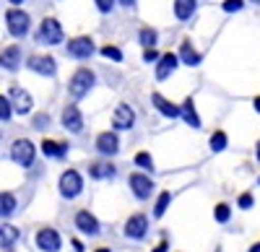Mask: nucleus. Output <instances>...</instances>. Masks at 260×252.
<instances>
[{
  "instance_id": "obj_34",
  "label": "nucleus",
  "mask_w": 260,
  "mask_h": 252,
  "mask_svg": "<svg viewBox=\"0 0 260 252\" xmlns=\"http://www.w3.org/2000/svg\"><path fill=\"white\" fill-rule=\"evenodd\" d=\"M96 3V8L102 11V13H110L112 8H115V0H94Z\"/></svg>"
},
{
  "instance_id": "obj_20",
  "label": "nucleus",
  "mask_w": 260,
  "mask_h": 252,
  "mask_svg": "<svg viewBox=\"0 0 260 252\" xmlns=\"http://www.w3.org/2000/svg\"><path fill=\"white\" fill-rule=\"evenodd\" d=\"M42 151H45V156H50V159H62L65 154H68V146L60 143V140H42Z\"/></svg>"
},
{
  "instance_id": "obj_12",
  "label": "nucleus",
  "mask_w": 260,
  "mask_h": 252,
  "mask_svg": "<svg viewBox=\"0 0 260 252\" xmlns=\"http://www.w3.org/2000/svg\"><path fill=\"white\" fill-rule=\"evenodd\" d=\"M177 65H180V55H172V52L161 55V57L156 60V78H159V81H167L172 73L177 70Z\"/></svg>"
},
{
  "instance_id": "obj_36",
  "label": "nucleus",
  "mask_w": 260,
  "mask_h": 252,
  "mask_svg": "<svg viewBox=\"0 0 260 252\" xmlns=\"http://www.w3.org/2000/svg\"><path fill=\"white\" fill-rule=\"evenodd\" d=\"M45 125H50V117H47V115H37V117H34V128H37V130H42Z\"/></svg>"
},
{
  "instance_id": "obj_2",
  "label": "nucleus",
  "mask_w": 260,
  "mask_h": 252,
  "mask_svg": "<svg viewBox=\"0 0 260 252\" xmlns=\"http://www.w3.org/2000/svg\"><path fill=\"white\" fill-rule=\"evenodd\" d=\"M6 26L13 37H26L29 29H31V18L26 11H18V8H11L6 13Z\"/></svg>"
},
{
  "instance_id": "obj_21",
  "label": "nucleus",
  "mask_w": 260,
  "mask_h": 252,
  "mask_svg": "<svg viewBox=\"0 0 260 252\" xmlns=\"http://www.w3.org/2000/svg\"><path fill=\"white\" fill-rule=\"evenodd\" d=\"M195 8H198V0H175V16H177L180 21L192 18Z\"/></svg>"
},
{
  "instance_id": "obj_14",
  "label": "nucleus",
  "mask_w": 260,
  "mask_h": 252,
  "mask_svg": "<svg viewBox=\"0 0 260 252\" xmlns=\"http://www.w3.org/2000/svg\"><path fill=\"white\" fill-rule=\"evenodd\" d=\"M62 125H65V130H71V133H81L83 130V117H81L76 104H68V107L62 110Z\"/></svg>"
},
{
  "instance_id": "obj_40",
  "label": "nucleus",
  "mask_w": 260,
  "mask_h": 252,
  "mask_svg": "<svg viewBox=\"0 0 260 252\" xmlns=\"http://www.w3.org/2000/svg\"><path fill=\"white\" fill-rule=\"evenodd\" d=\"M73 247H76V252H83V244H81L78 239H73Z\"/></svg>"
},
{
  "instance_id": "obj_46",
  "label": "nucleus",
  "mask_w": 260,
  "mask_h": 252,
  "mask_svg": "<svg viewBox=\"0 0 260 252\" xmlns=\"http://www.w3.org/2000/svg\"><path fill=\"white\" fill-rule=\"evenodd\" d=\"M3 252H13V247H6V249H3Z\"/></svg>"
},
{
  "instance_id": "obj_29",
  "label": "nucleus",
  "mask_w": 260,
  "mask_h": 252,
  "mask_svg": "<svg viewBox=\"0 0 260 252\" xmlns=\"http://www.w3.org/2000/svg\"><path fill=\"white\" fill-rule=\"evenodd\" d=\"M169 200H172V195H169V193H161V195H159V200H156V208H154V216H156V219H161V216L167 213Z\"/></svg>"
},
{
  "instance_id": "obj_4",
  "label": "nucleus",
  "mask_w": 260,
  "mask_h": 252,
  "mask_svg": "<svg viewBox=\"0 0 260 252\" xmlns=\"http://www.w3.org/2000/svg\"><path fill=\"white\" fill-rule=\"evenodd\" d=\"M37 42H39V45H60V42H62V26L57 24L55 18H45L39 24Z\"/></svg>"
},
{
  "instance_id": "obj_47",
  "label": "nucleus",
  "mask_w": 260,
  "mask_h": 252,
  "mask_svg": "<svg viewBox=\"0 0 260 252\" xmlns=\"http://www.w3.org/2000/svg\"><path fill=\"white\" fill-rule=\"evenodd\" d=\"M255 3H260V0H255Z\"/></svg>"
},
{
  "instance_id": "obj_24",
  "label": "nucleus",
  "mask_w": 260,
  "mask_h": 252,
  "mask_svg": "<svg viewBox=\"0 0 260 252\" xmlns=\"http://www.w3.org/2000/svg\"><path fill=\"white\" fill-rule=\"evenodd\" d=\"M18 242V229L16 226H8V224H0V247H13Z\"/></svg>"
},
{
  "instance_id": "obj_13",
  "label": "nucleus",
  "mask_w": 260,
  "mask_h": 252,
  "mask_svg": "<svg viewBox=\"0 0 260 252\" xmlns=\"http://www.w3.org/2000/svg\"><path fill=\"white\" fill-rule=\"evenodd\" d=\"M112 125L117 130H130L136 125V112L127 107V104H117L115 110V117H112Z\"/></svg>"
},
{
  "instance_id": "obj_9",
  "label": "nucleus",
  "mask_w": 260,
  "mask_h": 252,
  "mask_svg": "<svg viewBox=\"0 0 260 252\" xmlns=\"http://www.w3.org/2000/svg\"><path fill=\"white\" fill-rule=\"evenodd\" d=\"M11 104H13V112L29 115L31 107H34V99H31V94H26L21 86H13V89H11Z\"/></svg>"
},
{
  "instance_id": "obj_3",
  "label": "nucleus",
  "mask_w": 260,
  "mask_h": 252,
  "mask_svg": "<svg viewBox=\"0 0 260 252\" xmlns=\"http://www.w3.org/2000/svg\"><path fill=\"white\" fill-rule=\"evenodd\" d=\"M34 156H37V149H34L31 140H26V138L13 140V146H11V159H13L18 166H31V164H34Z\"/></svg>"
},
{
  "instance_id": "obj_42",
  "label": "nucleus",
  "mask_w": 260,
  "mask_h": 252,
  "mask_svg": "<svg viewBox=\"0 0 260 252\" xmlns=\"http://www.w3.org/2000/svg\"><path fill=\"white\" fill-rule=\"evenodd\" d=\"M250 252H260V242H257V244H252V247H250Z\"/></svg>"
},
{
  "instance_id": "obj_11",
  "label": "nucleus",
  "mask_w": 260,
  "mask_h": 252,
  "mask_svg": "<svg viewBox=\"0 0 260 252\" xmlns=\"http://www.w3.org/2000/svg\"><path fill=\"white\" fill-rule=\"evenodd\" d=\"M146 232H148V219L146 216H130L127 221H125V237H130V239H143L146 237Z\"/></svg>"
},
{
  "instance_id": "obj_22",
  "label": "nucleus",
  "mask_w": 260,
  "mask_h": 252,
  "mask_svg": "<svg viewBox=\"0 0 260 252\" xmlns=\"http://www.w3.org/2000/svg\"><path fill=\"white\" fill-rule=\"evenodd\" d=\"M16 195L13 193H0V219H11L16 213Z\"/></svg>"
},
{
  "instance_id": "obj_6",
  "label": "nucleus",
  "mask_w": 260,
  "mask_h": 252,
  "mask_svg": "<svg viewBox=\"0 0 260 252\" xmlns=\"http://www.w3.org/2000/svg\"><path fill=\"white\" fill-rule=\"evenodd\" d=\"M26 68L34 70V73H39V76H55L57 73V62L50 55H31L26 60Z\"/></svg>"
},
{
  "instance_id": "obj_25",
  "label": "nucleus",
  "mask_w": 260,
  "mask_h": 252,
  "mask_svg": "<svg viewBox=\"0 0 260 252\" xmlns=\"http://www.w3.org/2000/svg\"><path fill=\"white\" fill-rule=\"evenodd\" d=\"M180 60L185 62V65H198V62H201V55L192 50L190 42H182V47H180Z\"/></svg>"
},
{
  "instance_id": "obj_7",
  "label": "nucleus",
  "mask_w": 260,
  "mask_h": 252,
  "mask_svg": "<svg viewBox=\"0 0 260 252\" xmlns=\"http://www.w3.org/2000/svg\"><path fill=\"white\" fill-rule=\"evenodd\" d=\"M65 50H68V55L76 57V60H89L94 55V42L89 37H76V39L68 42V47H65Z\"/></svg>"
},
{
  "instance_id": "obj_19",
  "label": "nucleus",
  "mask_w": 260,
  "mask_h": 252,
  "mask_svg": "<svg viewBox=\"0 0 260 252\" xmlns=\"http://www.w3.org/2000/svg\"><path fill=\"white\" fill-rule=\"evenodd\" d=\"M115 174H117V169L110 161H96V164L89 166V177L91 179H115Z\"/></svg>"
},
{
  "instance_id": "obj_45",
  "label": "nucleus",
  "mask_w": 260,
  "mask_h": 252,
  "mask_svg": "<svg viewBox=\"0 0 260 252\" xmlns=\"http://www.w3.org/2000/svg\"><path fill=\"white\" fill-rule=\"evenodd\" d=\"M257 161H260V143H257Z\"/></svg>"
},
{
  "instance_id": "obj_33",
  "label": "nucleus",
  "mask_w": 260,
  "mask_h": 252,
  "mask_svg": "<svg viewBox=\"0 0 260 252\" xmlns=\"http://www.w3.org/2000/svg\"><path fill=\"white\" fill-rule=\"evenodd\" d=\"M242 6H245V0H224V11H226V13L242 11Z\"/></svg>"
},
{
  "instance_id": "obj_38",
  "label": "nucleus",
  "mask_w": 260,
  "mask_h": 252,
  "mask_svg": "<svg viewBox=\"0 0 260 252\" xmlns=\"http://www.w3.org/2000/svg\"><path fill=\"white\" fill-rule=\"evenodd\" d=\"M120 6H125V8H133V6H136V0H120Z\"/></svg>"
},
{
  "instance_id": "obj_23",
  "label": "nucleus",
  "mask_w": 260,
  "mask_h": 252,
  "mask_svg": "<svg viewBox=\"0 0 260 252\" xmlns=\"http://www.w3.org/2000/svg\"><path fill=\"white\" fill-rule=\"evenodd\" d=\"M180 110H182V120L190 125V128H201V117H198V112H195V104H192V99H185Z\"/></svg>"
},
{
  "instance_id": "obj_26",
  "label": "nucleus",
  "mask_w": 260,
  "mask_h": 252,
  "mask_svg": "<svg viewBox=\"0 0 260 252\" xmlns=\"http://www.w3.org/2000/svg\"><path fill=\"white\" fill-rule=\"evenodd\" d=\"M226 149V133H221V130H216L213 135H211V151H224Z\"/></svg>"
},
{
  "instance_id": "obj_1",
  "label": "nucleus",
  "mask_w": 260,
  "mask_h": 252,
  "mask_svg": "<svg viewBox=\"0 0 260 252\" xmlns=\"http://www.w3.org/2000/svg\"><path fill=\"white\" fill-rule=\"evenodd\" d=\"M94 83H96L94 70H89V68H78V70L73 73L71 83H68V91H71L73 99H83L86 94L94 89Z\"/></svg>"
},
{
  "instance_id": "obj_39",
  "label": "nucleus",
  "mask_w": 260,
  "mask_h": 252,
  "mask_svg": "<svg viewBox=\"0 0 260 252\" xmlns=\"http://www.w3.org/2000/svg\"><path fill=\"white\" fill-rule=\"evenodd\" d=\"M167 249H169V244H167V242H161V244H159L154 252H167Z\"/></svg>"
},
{
  "instance_id": "obj_30",
  "label": "nucleus",
  "mask_w": 260,
  "mask_h": 252,
  "mask_svg": "<svg viewBox=\"0 0 260 252\" xmlns=\"http://www.w3.org/2000/svg\"><path fill=\"white\" fill-rule=\"evenodd\" d=\"M136 164L141 166V169H146V172H151V169H154V159H151L146 151H141V154L136 156Z\"/></svg>"
},
{
  "instance_id": "obj_37",
  "label": "nucleus",
  "mask_w": 260,
  "mask_h": 252,
  "mask_svg": "<svg viewBox=\"0 0 260 252\" xmlns=\"http://www.w3.org/2000/svg\"><path fill=\"white\" fill-rule=\"evenodd\" d=\"M240 208H252V195L250 193L240 195Z\"/></svg>"
},
{
  "instance_id": "obj_48",
  "label": "nucleus",
  "mask_w": 260,
  "mask_h": 252,
  "mask_svg": "<svg viewBox=\"0 0 260 252\" xmlns=\"http://www.w3.org/2000/svg\"><path fill=\"white\" fill-rule=\"evenodd\" d=\"M257 185H260V179H257Z\"/></svg>"
},
{
  "instance_id": "obj_27",
  "label": "nucleus",
  "mask_w": 260,
  "mask_h": 252,
  "mask_svg": "<svg viewBox=\"0 0 260 252\" xmlns=\"http://www.w3.org/2000/svg\"><path fill=\"white\" fill-rule=\"evenodd\" d=\"M13 115V104H11V96H0V122H8Z\"/></svg>"
},
{
  "instance_id": "obj_41",
  "label": "nucleus",
  "mask_w": 260,
  "mask_h": 252,
  "mask_svg": "<svg viewBox=\"0 0 260 252\" xmlns=\"http://www.w3.org/2000/svg\"><path fill=\"white\" fill-rule=\"evenodd\" d=\"M252 104H255V110L260 112V96H255V101H252Z\"/></svg>"
},
{
  "instance_id": "obj_8",
  "label": "nucleus",
  "mask_w": 260,
  "mask_h": 252,
  "mask_svg": "<svg viewBox=\"0 0 260 252\" xmlns=\"http://www.w3.org/2000/svg\"><path fill=\"white\" fill-rule=\"evenodd\" d=\"M37 247L42 249V252H60V247H62V239H60V234L55 232V229H42V232L37 234Z\"/></svg>"
},
{
  "instance_id": "obj_35",
  "label": "nucleus",
  "mask_w": 260,
  "mask_h": 252,
  "mask_svg": "<svg viewBox=\"0 0 260 252\" xmlns=\"http://www.w3.org/2000/svg\"><path fill=\"white\" fill-rule=\"evenodd\" d=\"M159 57H161V55H159L154 47H146V52H143V60H146V62H156Z\"/></svg>"
},
{
  "instance_id": "obj_15",
  "label": "nucleus",
  "mask_w": 260,
  "mask_h": 252,
  "mask_svg": "<svg viewBox=\"0 0 260 252\" xmlns=\"http://www.w3.org/2000/svg\"><path fill=\"white\" fill-rule=\"evenodd\" d=\"M76 229L83 234H89V237H96L99 234V221L89 211H78L76 213Z\"/></svg>"
},
{
  "instance_id": "obj_17",
  "label": "nucleus",
  "mask_w": 260,
  "mask_h": 252,
  "mask_svg": "<svg viewBox=\"0 0 260 252\" xmlns=\"http://www.w3.org/2000/svg\"><path fill=\"white\" fill-rule=\"evenodd\" d=\"M96 149H99V154H104V156H115V154L120 151V140H117L115 133H102V135L96 138Z\"/></svg>"
},
{
  "instance_id": "obj_16",
  "label": "nucleus",
  "mask_w": 260,
  "mask_h": 252,
  "mask_svg": "<svg viewBox=\"0 0 260 252\" xmlns=\"http://www.w3.org/2000/svg\"><path fill=\"white\" fill-rule=\"evenodd\" d=\"M151 101H154V107H156L164 117H172V120H175V117H182V110L177 107V104H172L169 99H164L161 94H151Z\"/></svg>"
},
{
  "instance_id": "obj_5",
  "label": "nucleus",
  "mask_w": 260,
  "mask_h": 252,
  "mask_svg": "<svg viewBox=\"0 0 260 252\" xmlns=\"http://www.w3.org/2000/svg\"><path fill=\"white\" fill-rule=\"evenodd\" d=\"M81 190H83V179H81V174H78L76 169L62 172V177H60V195H62V198H68V200H73V198L81 195Z\"/></svg>"
},
{
  "instance_id": "obj_43",
  "label": "nucleus",
  "mask_w": 260,
  "mask_h": 252,
  "mask_svg": "<svg viewBox=\"0 0 260 252\" xmlns=\"http://www.w3.org/2000/svg\"><path fill=\"white\" fill-rule=\"evenodd\" d=\"M96 252H112V249H107V247H99V249H96Z\"/></svg>"
},
{
  "instance_id": "obj_32",
  "label": "nucleus",
  "mask_w": 260,
  "mask_h": 252,
  "mask_svg": "<svg viewBox=\"0 0 260 252\" xmlns=\"http://www.w3.org/2000/svg\"><path fill=\"white\" fill-rule=\"evenodd\" d=\"M102 55H104L107 60H115V62H120V60H122V52H120L117 47H112V45L102 47Z\"/></svg>"
},
{
  "instance_id": "obj_31",
  "label": "nucleus",
  "mask_w": 260,
  "mask_h": 252,
  "mask_svg": "<svg viewBox=\"0 0 260 252\" xmlns=\"http://www.w3.org/2000/svg\"><path fill=\"white\" fill-rule=\"evenodd\" d=\"M229 216H232V211H229L226 203H219V205H216V221H219V224H226Z\"/></svg>"
},
{
  "instance_id": "obj_44",
  "label": "nucleus",
  "mask_w": 260,
  "mask_h": 252,
  "mask_svg": "<svg viewBox=\"0 0 260 252\" xmlns=\"http://www.w3.org/2000/svg\"><path fill=\"white\" fill-rule=\"evenodd\" d=\"M11 3H13V6H18V3H24V0H11Z\"/></svg>"
},
{
  "instance_id": "obj_28",
  "label": "nucleus",
  "mask_w": 260,
  "mask_h": 252,
  "mask_svg": "<svg viewBox=\"0 0 260 252\" xmlns=\"http://www.w3.org/2000/svg\"><path fill=\"white\" fill-rule=\"evenodd\" d=\"M138 39H141V45H143V47H154V45H156V39H159V34H156L154 29H141Z\"/></svg>"
},
{
  "instance_id": "obj_10",
  "label": "nucleus",
  "mask_w": 260,
  "mask_h": 252,
  "mask_svg": "<svg viewBox=\"0 0 260 252\" xmlns=\"http://www.w3.org/2000/svg\"><path fill=\"white\" fill-rule=\"evenodd\" d=\"M127 185H130V190H133V195H136L138 200L151 198V190H154V182H151L146 174H130Z\"/></svg>"
},
{
  "instance_id": "obj_18",
  "label": "nucleus",
  "mask_w": 260,
  "mask_h": 252,
  "mask_svg": "<svg viewBox=\"0 0 260 252\" xmlns=\"http://www.w3.org/2000/svg\"><path fill=\"white\" fill-rule=\"evenodd\" d=\"M0 68L6 70H18L21 68V50L13 45V47H6L0 52Z\"/></svg>"
}]
</instances>
